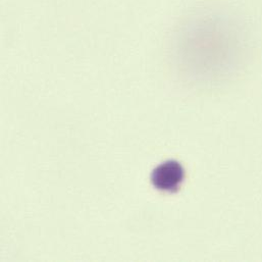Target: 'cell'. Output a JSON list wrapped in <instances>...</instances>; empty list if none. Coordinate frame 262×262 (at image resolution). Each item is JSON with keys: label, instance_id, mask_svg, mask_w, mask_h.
I'll list each match as a JSON object with an SVG mask.
<instances>
[{"label": "cell", "instance_id": "cell-1", "mask_svg": "<svg viewBox=\"0 0 262 262\" xmlns=\"http://www.w3.org/2000/svg\"><path fill=\"white\" fill-rule=\"evenodd\" d=\"M185 178V170L181 163L168 160L158 165L152 172L153 186L165 192H177Z\"/></svg>", "mask_w": 262, "mask_h": 262}]
</instances>
